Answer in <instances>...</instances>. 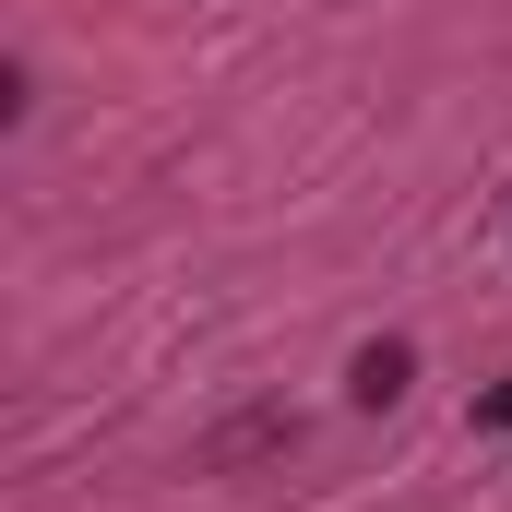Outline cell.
<instances>
[{"instance_id": "1", "label": "cell", "mask_w": 512, "mask_h": 512, "mask_svg": "<svg viewBox=\"0 0 512 512\" xmlns=\"http://www.w3.org/2000/svg\"><path fill=\"white\" fill-rule=\"evenodd\" d=\"M405 382H417V346H405V334H370V346L346 358V405H370V417H393Z\"/></svg>"}, {"instance_id": "2", "label": "cell", "mask_w": 512, "mask_h": 512, "mask_svg": "<svg viewBox=\"0 0 512 512\" xmlns=\"http://www.w3.org/2000/svg\"><path fill=\"white\" fill-rule=\"evenodd\" d=\"M477 429H512V370H501L489 393H477Z\"/></svg>"}]
</instances>
